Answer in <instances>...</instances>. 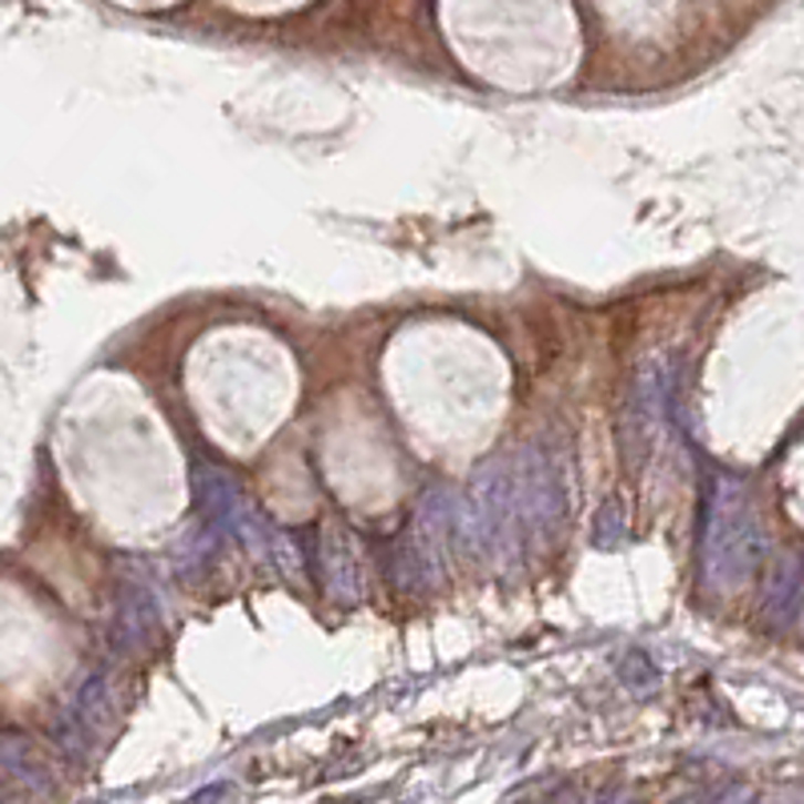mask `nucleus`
Returning <instances> with one entry per match:
<instances>
[{"instance_id":"f257e3e1","label":"nucleus","mask_w":804,"mask_h":804,"mask_svg":"<svg viewBox=\"0 0 804 804\" xmlns=\"http://www.w3.org/2000/svg\"><path fill=\"white\" fill-rule=\"evenodd\" d=\"M764 555H769V540H764L761 511L752 503L744 479L720 471V467H704L700 535H696L700 587L708 595L740 592L756 579Z\"/></svg>"},{"instance_id":"f03ea898","label":"nucleus","mask_w":804,"mask_h":804,"mask_svg":"<svg viewBox=\"0 0 804 804\" xmlns=\"http://www.w3.org/2000/svg\"><path fill=\"white\" fill-rule=\"evenodd\" d=\"M459 540V499L451 491H427L415 508L410 528L390 547V579L403 592H427L439 584L447 551Z\"/></svg>"},{"instance_id":"7ed1b4c3","label":"nucleus","mask_w":804,"mask_h":804,"mask_svg":"<svg viewBox=\"0 0 804 804\" xmlns=\"http://www.w3.org/2000/svg\"><path fill=\"white\" fill-rule=\"evenodd\" d=\"M189 487H194V511L198 523L221 543H242L246 551H254L262 560H270V551L278 543V531L270 528V519L258 508H250L242 495V483L233 479L226 467L198 459L189 467Z\"/></svg>"},{"instance_id":"20e7f679","label":"nucleus","mask_w":804,"mask_h":804,"mask_svg":"<svg viewBox=\"0 0 804 804\" xmlns=\"http://www.w3.org/2000/svg\"><path fill=\"white\" fill-rule=\"evenodd\" d=\"M508 474L515 511L523 519V535H528V551L543 555V551H551L563 519H567V483H563L560 463L543 442H523V447L508 451Z\"/></svg>"},{"instance_id":"39448f33","label":"nucleus","mask_w":804,"mask_h":804,"mask_svg":"<svg viewBox=\"0 0 804 804\" xmlns=\"http://www.w3.org/2000/svg\"><path fill=\"white\" fill-rule=\"evenodd\" d=\"M676 390V366L668 354H656L648 363L636 366V378L624 398V419H619V451L631 467L648 455L664 415H668V398Z\"/></svg>"},{"instance_id":"423d86ee","label":"nucleus","mask_w":804,"mask_h":804,"mask_svg":"<svg viewBox=\"0 0 804 804\" xmlns=\"http://www.w3.org/2000/svg\"><path fill=\"white\" fill-rule=\"evenodd\" d=\"M801 607H804V551H784L772 563L769 579L761 587V604H756V616L769 631H784L801 624Z\"/></svg>"},{"instance_id":"0eeeda50","label":"nucleus","mask_w":804,"mask_h":804,"mask_svg":"<svg viewBox=\"0 0 804 804\" xmlns=\"http://www.w3.org/2000/svg\"><path fill=\"white\" fill-rule=\"evenodd\" d=\"M161 631V604H157V595L149 592L145 584L137 579H125L117 587V616H113V648L117 651H142L149 648Z\"/></svg>"},{"instance_id":"6e6552de","label":"nucleus","mask_w":804,"mask_h":804,"mask_svg":"<svg viewBox=\"0 0 804 804\" xmlns=\"http://www.w3.org/2000/svg\"><path fill=\"white\" fill-rule=\"evenodd\" d=\"M319 563V579L326 584V595L338 604H354L358 599V567H354L351 547L338 535H319V555H306Z\"/></svg>"},{"instance_id":"1a4fd4ad","label":"nucleus","mask_w":804,"mask_h":804,"mask_svg":"<svg viewBox=\"0 0 804 804\" xmlns=\"http://www.w3.org/2000/svg\"><path fill=\"white\" fill-rule=\"evenodd\" d=\"M0 761H4V772H9V781L24 784V789H49V769H44V761L36 756V749L29 744V740L21 737V732H4V749H0Z\"/></svg>"},{"instance_id":"9d476101","label":"nucleus","mask_w":804,"mask_h":804,"mask_svg":"<svg viewBox=\"0 0 804 804\" xmlns=\"http://www.w3.org/2000/svg\"><path fill=\"white\" fill-rule=\"evenodd\" d=\"M221 540H213L206 528H189L181 540H177L174 547V567L177 575L186 579V584H201L206 575H210L213 567V547H218Z\"/></svg>"},{"instance_id":"9b49d317","label":"nucleus","mask_w":804,"mask_h":804,"mask_svg":"<svg viewBox=\"0 0 804 804\" xmlns=\"http://www.w3.org/2000/svg\"><path fill=\"white\" fill-rule=\"evenodd\" d=\"M69 712L81 720V724L97 737V728L109 720L113 712V700H109V676L105 672H93L85 683L77 688V696H73V704H69Z\"/></svg>"},{"instance_id":"f8f14e48","label":"nucleus","mask_w":804,"mask_h":804,"mask_svg":"<svg viewBox=\"0 0 804 804\" xmlns=\"http://www.w3.org/2000/svg\"><path fill=\"white\" fill-rule=\"evenodd\" d=\"M592 540H595V547H604V551H612V547H619V543H624V515H619V503H612V499H607L604 508H599Z\"/></svg>"},{"instance_id":"ddd939ff","label":"nucleus","mask_w":804,"mask_h":804,"mask_svg":"<svg viewBox=\"0 0 804 804\" xmlns=\"http://www.w3.org/2000/svg\"><path fill=\"white\" fill-rule=\"evenodd\" d=\"M230 793H233V784L218 781V784H206V789H198V793L189 796L186 804H226V801H230Z\"/></svg>"},{"instance_id":"4468645a","label":"nucleus","mask_w":804,"mask_h":804,"mask_svg":"<svg viewBox=\"0 0 804 804\" xmlns=\"http://www.w3.org/2000/svg\"><path fill=\"white\" fill-rule=\"evenodd\" d=\"M595 804H636V801H631L628 793H604Z\"/></svg>"},{"instance_id":"2eb2a0df","label":"nucleus","mask_w":804,"mask_h":804,"mask_svg":"<svg viewBox=\"0 0 804 804\" xmlns=\"http://www.w3.org/2000/svg\"><path fill=\"white\" fill-rule=\"evenodd\" d=\"M801 628H804V607H801Z\"/></svg>"}]
</instances>
